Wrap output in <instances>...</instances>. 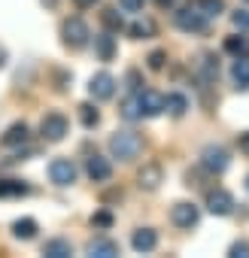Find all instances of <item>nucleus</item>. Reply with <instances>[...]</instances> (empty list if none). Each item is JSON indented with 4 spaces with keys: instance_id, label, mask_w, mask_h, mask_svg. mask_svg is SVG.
<instances>
[{
    "instance_id": "nucleus-16",
    "label": "nucleus",
    "mask_w": 249,
    "mask_h": 258,
    "mask_svg": "<svg viewBox=\"0 0 249 258\" xmlns=\"http://www.w3.org/2000/svg\"><path fill=\"white\" fill-rule=\"evenodd\" d=\"M231 79H234V85L237 88H249V58H243V55H237V61L231 64Z\"/></svg>"
},
{
    "instance_id": "nucleus-21",
    "label": "nucleus",
    "mask_w": 249,
    "mask_h": 258,
    "mask_svg": "<svg viewBox=\"0 0 249 258\" xmlns=\"http://www.w3.org/2000/svg\"><path fill=\"white\" fill-rule=\"evenodd\" d=\"M88 255H97V258H115L118 255V246L112 240H91L88 243Z\"/></svg>"
},
{
    "instance_id": "nucleus-28",
    "label": "nucleus",
    "mask_w": 249,
    "mask_h": 258,
    "mask_svg": "<svg viewBox=\"0 0 249 258\" xmlns=\"http://www.w3.org/2000/svg\"><path fill=\"white\" fill-rule=\"evenodd\" d=\"M79 121H82L85 127H94V124L100 121V112H97V106H94V103H82V106H79Z\"/></svg>"
},
{
    "instance_id": "nucleus-12",
    "label": "nucleus",
    "mask_w": 249,
    "mask_h": 258,
    "mask_svg": "<svg viewBox=\"0 0 249 258\" xmlns=\"http://www.w3.org/2000/svg\"><path fill=\"white\" fill-rule=\"evenodd\" d=\"M137 100H140V112H143L146 118L164 112V97L155 94V91H137Z\"/></svg>"
},
{
    "instance_id": "nucleus-18",
    "label": "nucleus",
    "mask_w": 249,
    "mask_h": 258,
    "mask_svg": "<svg viewBox=\"0 0 249 258\" xmlns=\"http://www.w3.org/2000/svg\"><path fill=\"white\" fill-rule=\"evenodd\" d=\"M43 255H46V258H70V255H73V246H70L67 240L55 237V240H49V243L43 246Z\"/></svg>"
},
{
    "instance_id": "nucleus-27",
    "label": "nucleus",
    "mask_w": 249,
    "mask_h": 258,
    "mask_svg": "<svg viewBox=\"0 0 249 258\" xmlns=\"http://www.w3.org/2000/svg\"><path fill=\"white\" fill-rule=\"evenodd\" d=\"M121 118H128V121H137V118H143V112H140V100H137V94L134 97H128L121 103Z\"/></svg>"
},
{
    "instance_id": "nucleus-33",
    "label": "nucleus",
    "mask_w": 249,
    "mask_h": 258,
    "mask_svg": "<svg viewBox=\"0 0 249 258\" xmlns=\"http://www.w3.org/2000/svg\"><path fill=\"white\" fill-rule=\"evenodd\" d=\"M118 7H121L125 13H143L146 0H118Z\"/></svg>"
},
{
    "instance_id": "nucleus-10",
    "label": "nucleus",
    "mask_w": 249,
    "mask_h": 258,
    "mask_svg": "<svg viewBox=\"0 0 249 258\" xmlns=\"http://www.w3.org/2000/svg\"><path fill=\"white\" fill-rule=\"evenodd\" d=\"M161 179H164L161 164H143V170L137 173V185H140L143 191H155V188L161 185Z\"/></svg>"
},
{
    "instance_id": "nucleus-4",
    "label": "nucleus",
    "mask_w": 249,
    "mask_h": 258,
    "mask_svg": "<svg viewBox=\"0 0 249 258\" xmlns=\"http://www.w3.org/2000/svg\"><path fill=\"white\" fill-rule=\"evenodd\" d=\"M228 164H231V155H228V149L225 146H207L204 152H201V167L207 170V173H225L228 170Z\"/></svg>"
},
{
    "instance_id": "nucleus-31",
    "label": "nucleus",
    "mask_w": 249,
    "mask_h": 258,
    "mask_svg": "<svg viewBox=\"0 0 249 258\" xmlns=\"http://www.w3.org/2000/svg\"><path fill=\"white\" fill-rule=\"evenodd\" d=\"M91 225H94V228H103V231H106V228H112V213H109V210L94 213V216H91Z\"/></svg>"
},
{
    "instance_id": "nucleus-32",
    "label": "nucleus",
    "mask_w": 249,
    "mask_h": 258,
    "mask_svg": "<svg viewBox=\"0 0 249 258\" xmlns=\"http://www.w3.org/2000/svg\"><path fill=\"white\" fill-rule=\"evenodd\" d=\"M228 255H231V258H249V240H237Z\"/></svg>"
},
{
    "instance_id": "nucleus-15",
    "label": "nucleus",
    "mask_w": 249,
    "mask_h": 258,
    "mask_svg": "<svg viewBox=\"0 0 249 258\" xmlns=\"http://www.w3.org/2000/svg\"><path fill=\"white\" fill-rule=\"evenodd\" d=\"M28 137H31L28 124H25V121H16V124H10V127H7V134H4V146H22V143H28Z\"/></svg>"
},
{
    "instance_id": "nucleus-36",
    "label": "nucleus",
    "mask_w": 249,
    "mask_h": 258,
    "mask_svg": "<svg viewBox=\"0 0 249 258\" xmlns=\"http://www.w3.org/2000/svg\"><path fill=\"white\" fill-rule=\"evenodd\" d=\"M155 4H158L161 10H170V7H173V0H155Z\"/></svg>"
},
{
    "instance_id": "nucleus-19",
    "label": "nucleus",
    "mask_w": 249,
    "mask_h": 258,
    "mask_svg": "<svg viewBox=\"0 0 249 258\" xmlns=\"http://www.w3.org/2000/svg\"><path fill=\"white\" fill-rule=\"evenodd\" d=\"M164 109H167L170 115H176V118H179V115H185V112H189V97H185V94H179V91H173V94H167V97H164Z\"/></svg>"
},
{
    "instance_id": "nucleus-6",
    "label": "nucleus",
    "mask_w": 249,
    "mask_h": 258,
    "mask_svg": "<svg viewBox=\"0 0 249 258\" xmlns=\"http://www.w3.org/2000/svg\"><path fill=\"white\" fill-rule=\"evenodd\" d=\"M88 94H91L94 100H109V97L115 94V76L106 73V70L94 73L91 82H88Z\"/></svg>"
},
{
    "instance_id": "nucleus-2",
    "label": "nucleus",
    "mask_w": 249,
    "mask_h": 258,
    "mask_svg": "<svg viewBox=\"0 0 249 258\" xmlns=\"http://www.w3.org/2000/svg\"><path fill=\"white\" fill-rule=\"evenodd\" d=\"M67 131H70V121H67L61 112H49V115H43V121H40V134H43L46 143H58V140H64Z\"/></svg>"
},
{
    "instance_id": "nucleus-23",
    "label": "nucleus",
    "mask_w": 249,
    "mask_h": 258,
    "mask_svg": "<svg viewBox=\"0 0 249 258\" xmlns=\"http://www.w3.org/2000/svg\"><path fill=\"white\" fill-rule=\"evenodd\" d=\"M28 195V185L22 179H4L0 182V198H22Z\"/></svg>"
},
{
    "instance_id": "nucleus-17",
    "label": "nucleus",
    "mask_w": 249,
    "mask_h": 258,
    "mask_svg": "<svg viewBox=\"0 0 249 258\" xmlns=\"http://www.w3.org/2000/svg\"><path fill=\"white\" fill-rule=\"evenodd\" d=\"M195 67H198V76H201V82H204V85H207V82H213V79L219 76V64H216V58H213V55H201Z\"/></svg>"
},
{
    "instance_id": "nucleus-14",
    "label": "nucleus",
    "mask_w": 249,
    "mask_h": 258,
    "mask_svg": "<svg viewBox=\"0 0 249 258\" xmlns=\"http://www.w3.org/2000/svg\"><path fill=\"white\" fill-rule=\"evenodd\" d=\"M94 52H97V58L100 61H112L115 58V37L106 31V34H97L94 37Z\"/></svg>"
},
{
    "instance_id": "nucleus-8",
    "label": "nucleus",
    "mask_w": 249,
    "mask_h": 258,
    "mask_svg": "<svg viewBox=\"0 0 249 258\" xmlns=\"http://www.w3.org/2000/svg\"><path fill=\"white\" fill-rule=\"evenodd\" d=\"M207 210H210L213 216H231V213H234V198H231V191L213 188V191L207 195Z\"/></svg>"
},
{
    "instance_id": "nucleus-24",
    "label": "nucleus",
    "mask_w": 249,
    "mask_h": 258,
    "mask_svg": "<svg viewBox=\"0 0 249 258\" xmlns=\"http://www.w3.org/2000/svg\"><path fill=\"white\" fill-rule=\"evenodd\" d=\"M207 19H219L222 13H225V0H198V4H195Z\"/></svg>"
},
{
    "instance_id": "nucleus-30",
    "label": "nucleus",
    "mask_w": 249,
    "mask_h": 258,
    "mask_svg": "<svg viewBox=\"0 0 249 258\" xmlns=\"http://www.w3.org/2000/svg\"><path fill=\"white\" fill-rule=\"evenodd\" d=\"M164 61H167V52H164V49H155V52H149V58H146L149 70H161Z\"/></svg>"
},
{
    "instance_id": "nucleus-25",
    "label": "nucleus",
    "mask_w": 249,
    "mask_h": 258,
    "mask_svg": "<svg viewBox=\"0 0 249 258\" xmlns=\"http://www.w3.org/2000/svg\"><path fill=\"white\" fill-rule=\"evenodd\" d=\"M100 19H103V25H106V31H109V34H118V31L125 28V19L118 16V10H103V13H100Z\"/></svg>"
},
{
    "instance_id": "nucleus-1",
    "label": "nucleus",
    "mask_w": 249,
    "mask_h": 258,
    "mask_svg": "<svg viewBox=\"0 0 249 258\" xmlns=\"http://www.w3.org/2000/svg\"><path fill=\"white\" fill-rule=\"evenodd\" d=\"M140 149H143V137L134 134V131H115V134L109 137V152H112V158H118V161L137 158Z\"/></svg>"
},
{
    "instance_id": "nucleus-22",
    "label": "nucleus",
    "mask_w": 249,
    "mask_h": 258,
    "mask_svg": "<svg viewBox=\"0 0 249 258\" xmlns=\"http://www.w3.org/2000/svg\"><path fill=\"white\" fill-rule=\"evenodd\" d=\"M128 34H131L134 40H149V37H155V22H152V19H137V22L128 28Z\"/></svg>"
},
{
    "instance_id": "nucleus-41",
    "label": "nucleus",
    "mask_w": 249,
    "mask_h": 258,
    "mask_svg": "<svg viewBox=\"0 0 249 258\" xmlns=\"http://www.w3.org/2000/svg\"><path fill=\"white\" fill-rule=\"evenodd\" d=\"M246 4H249V0H246Z\"/></svg>"
},
{
    "instance_id": "nucleus-9",
    "label": "nucleus",
    "mask_w": 249,
    "mask_h": 258,
    "mask_svg": "<svg viewBox=\"0 0 249 258\" xmlns=\"http://www.w3.org/2000/svg\"><path fill=\"white\" fill-rule=\"evenodd\" d=\"M198 219H201V210L195 204H185L182 201V204H173V210H170V222L176 228H195Z\"/></svg>"
},
{
    "instance_id": "nucleus-29",
    "label": "nucleus",
    "mask_w": 249,
    "mask_h": 258,
    "mask_svg": "<svg viewBox=\"0 0 249 258\" xmlns=\"http://www.w3.org/2000/svg\"><path fill=\"white\" fill-rule=\"evenodd\" d=\"M231 25L237 31H249V10H234L231 13Z\"/></svg>"
},
{
    "instance_id": "nucleus-38",
    "label": "nucleus",
    "mask_w": 249,
    "mask_h": 258,
    "mask_svg": "<svg viewBox=\"0 0 249 258\" xmlns=\"http://www.w3.org/2000/svg\"><path fill=\"white\" fill-rule=\"evenodd\" d=\"M4 64H7V52H4V49H0V67H4Z\"/></svg>"
},
{
    "instance_id": "nucleus-11",
    "label": "nucleus",
    "mask_w": 249,
    "mask_h": 258,
    "mask_svg": "<svg viewBox=\"0 0 249 258\" xmlns=\"http://www.w3.org/2000/svg\"><path fill=\"white\" fill-rule=\"evenodd\" d=\"M85 170H88V176H91L94 182H106V179L112 176V164H109V158H103V155H91V158L85 161Z\"/></svg>"
},
{
    "instance_id": "nucleus-7",
    "label": "nucleus",
    "mask_w": 249,
    "mask_h": 258,
    "mask_svg": "<svg viewBox=\"0 0 249 258\" xmlns=\"http://www.w3.org/2000/svg\"><path fill=\"white\" fill-rule=\"evenodd\" d=\"M49 176L55 185H73L76 182V164L70 158H55L49 164Z\"/></svg>"
},
{
    "instance_id": "nucleus-3",
    "label": "nucleus",
    "mask_w": 249,
    "mask_h": 258,
    "mask_svg": "<svg viewBox=\"0 0 249 258\" xmlns=\"http://www.w3.org/2000/svg\"><path fill=\"white\" fill-rule=\"evenodd\" d=\"M61 37H64V46H70V49H82V46L88 43L91 31H88V25H85L82 19H64V25H61Z\"/></svg>"
},
{
    "instance_id": "nucleus-5",
    "label": "nucleus",
    "mask_w": 249,
    "mask_h": 258,
    "mask_svg": "<svg viewBox=\"0 0 249 258\" xmlns=\"http://www.w3.org/2000/svg\"><path fill=\"white\" fill-rule=\"evenodd\" d=\"M207 16L198 10V7H182L179 13H176V28L179 31H185V34H201V31H207Z\"/></svg>"
},
{
    "instance_id": "nucleus-39",
    "label": "nucleus",
    "mask_w": 249,
    "mask_h": 258,
    "mask_svg": "<svg viewBox=\"0 0 249 258\" xmlns=\"http://www.w3.org/2000/svg\"><path fill=\"white\" fill-rule=\"evenodd\" d=\"M43 4H46V7H55V4H58V0H43Z\"/></svg>"
},
{
    "instance_id": "nucleus-37",
    "label": "nucleus",
    "mask_w": 249,
    "mask_h": 258,
    "mask_svg": "<svg viewBox=\"0 0 249 258\" xmlns=\"http://www.w3.org/2000/svg\"><path fill=\"white\" fill-rule=\"evenodd\" d=\"M76 4H79V7H94L97 0H76Z\"/></svg>"
},
{
    "instance_id": "nucleus-20",
    "label": "nucleus",
    "mask_w": 249,
    "mask_h": 258,
    "mask_svg": "<svg viewBox=\"0 0 249 258\" xmlns=\"http://www.w3.org/2000/svg\"><path fill=\"white\" fill-rule=\"evenodd\" d=\"M37 231H40V225H37V219H31V216L19 219V222L13 225V234H16L19 240H34V237H37Z\"/></svg>"
},
{
    "instance_id": "nucleus-40",
    "label": "nucleus",
    "mask_w": 249,
    "mask_h": 258,
    "mask_svg": "<svg viewBox=\"0 0 249 258\" xmlns=\"http://www.w3.org/2000/svg\"><path fill=\"white\" fill-rule=\"evenodd\" d=\"M246 191H249V176H246Z\"/></svg>"
},
{
    "instance_id": "nucleus-13",
    "label": "nucleus",
    "mask_w": 249,
    "mask_h": 258,
    "mask_svg": "<svg viewBox=\"0 0 249 258\" xmlns=\"http://www.w3.org/2000/svg\"><path fill=\"white\" fill-rule=\"evenodd\" d=\"M131 246H134V252H152L158 246V234L152 228H137L131 237Z\"/></svg>"
},
{
    "instance_id": "nucleus-34",
    "label": "nucleus",
    "mask_w": 249,
    "mask_h": 258,
    "mask_svg": "<svg viewBox=\"0 0 249 258\" xmlns=\"http://www.w3.org/2000/svg\"><path fill=\"white\" fill-rule=\"evenodd\" d=\"M125 82H128V91H140V85H143V79H140V73L137 70H128V76H125Z\"/></svg>"
},
{
    "instance_id": "nucleus-26",
    "label": "nucleus",
    "mask_w": 249,
    "mask_h": 258,
    "mask_svg": "<svg viewBox=\"0 0 249 258\" xmlns=\"http://www.w3.org/2000/svg\"><path fill=\"white\" fill-rule=\"evenodd\" d=\"M225 52H231V55H246L249 52V40L243 37V31H240V37L234 34V37L225 40Z\"/></svg>"
},
{
    "instance_id": "nucleus-35",
    "label": "nucleus",
    "mask_w": 249,
    "mask_h": 258,
    "mask_svg": "<svg viewBox=\"0 0 249 258\" xmlns=\"http://www.w3.org/2000/svg\"><path fill=\"white\" fill-rule=\"evenodd\" d=\"M237 143H240V152H246V155H249V131H243V134L237 137Z\"/></svg>"
}]
</instances>
